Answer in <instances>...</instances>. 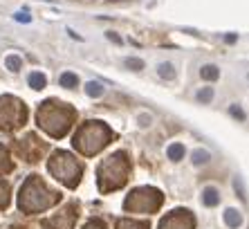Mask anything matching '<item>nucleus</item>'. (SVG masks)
<instances>
[{"label":"nucleus","instance_id":"9","mask_svg":"<svg viewBox=\"0 0 249 229\" xmlns=\"http://www.w3.org/2000/svg\"><path fill=\"white\" fill-rule=\"evenodd\" d=\"M76 220V211H74V205L63 209V211H58L56 216H52L50 220L43 223V229H72Z\"/></svg>","mask_w":249,"mask_h":229},{"label":"nucleus","instance_id":"15","mask_svg":"<svg viewBox=\"0 0 249 229\" xmlns=\"http://www.w3.org/2000/svg\"><path fill=\"white\" fill-rule=\"evenodd\" d=\"M47 79L45 75H41V72H34V75H29V86L34 88V90H41V88H45Z\"/></svg>","mask_w":249,"mask_h":229},{"label":"nucleus","instance_id":"20","mask_svg":"<svg viewBox=\"0 0 249 229\" xmlns=\"http://www.w3.org/2000/svg\"><path fill=\"white\" fill-rule=\"evenodd\" d=\"M76 83H79L76 75H72V72H65V75H61V86H63V88H74Z\"/></svg>","mask_w":249,"mask_h":229},{"label":"nucleus","instance_id":"10","mask_svg":"<svg viewBox=\"0 0 249 229\" xmlns=\"http://www.w3.org/2000/svg\"><path fill=\"white\" fill-rule=\"evenodd\" d=\"M18 151L23 153V157H25L27 162H36L38 157H41L43 151H45V144H43L41 139L36 137V135H27L23 142L18 144Z\"/></svg>","mask_w":249,"mask_h":229},{"label":"nucleus","instance_id":"28","mask_svg":"<svg viewBox=\"0 0 249 229\" xmlns=\"http://www.w3.org/2000/svg\"><path fill=\"white\" fill-rule=\"evenodd\" d=\"M16 20H20V23H29V16L20 12V14H16Z\"/></svg>","mask_w":249,"mask_h":229},{"label":"nucleus","instance_id":"19","mask_svg":"<svg viewBox=\"0 0 249 229\" xmlns=\"http://www.w3.org/2000/svg\"><path fill=\"white\" fill-rule=\"evenodd\" d=\"M86 92L90 95V97H101V95H104V86L97 83V81H90V83L86 86Z\"/></svg>","mask_w":249,"mask_h":229},{"label":"nucleus","instance_id":"13","mask_svg":"<svg viewBox=\"0 0 249 229\" xmlns=\"http://www.w3.org/2000/svg\"><path fill=\"white\" fill-rule=\"evenodd\" d=\"M117 229H148V225L130 220V218H122V220H117Z\"/></svg>","mask_w":249,"mask_h":229},{"label":"nucleus","instance_id":"2","mask_svg":"<svg viewBox=\"0 0 249 229\" xmlns=\"http://www.w3.org/2000/svg\"><path fill=\"white\" fill-rule=\"evenodd\" d=\"M72 119H74V110L56 101H45L38 108V126L52 137H63L72 126Z\"/></svg>","mask_w":249,"mask_h":229},{"label":"nucleus","instance_id":"4","mask_svg":"<svg viewBox=\"0 0 249 229\" xmlns=\"http://www.w3.org/2000/svg\"><path fill=\"white\" fill-rule=\"evenodd\" d=\"M112 139V131L101 121H90L86 126L79 128V133L74 135V149L83 155H94L104 149L106 144Z\"/></svg>","mask_w":249,"mask_h":229},{"label":"nucleus","instance_id":"29","mask_svg":"<svg viewBox=\"0 0 249 229\" xmlns=\"http://www.w3.org/2000/svg\"><path fill=\"white\" fill-rule=\"evenodd\" d=\"M7 229H23V227H7Z\"/></svg>","mask_w":249,"mask_h":229},{"label":"nucleus","instance_id":"6","mask_svg":"<svg viewBox=\"0 0 249 229\" xmlns=\"http://www.w3.org/2000/svg\"><path fill=\"white\" fill-rule=\"evenodd\" d=\"M160 205H162V193L157 189H151V187H142L128 195L124 202V209L135 213H155Z\"/></svg>","mask_w":249,"mask_h":229},{"label":"nucleus","instance_id":"18","mask_svg":"<svg viewBox=\"0 0 249 229\" xmlns=\"http://www.w3.org/2000/svg\"><path fill=\"white\" fill-rule=\"evenodd\" d=\"M9 184L7 182H0V209H5L7 205H9V198H12V195H9Z\"/></svg>","mask_w":249,"mask_h":229},{"label":"nucleus","instance_id":"5","mask_svg":"<svg viewBox=\"0 0 249 229\" xmlns=\"http://www.w3.org/2000/svg\"><path fill=\"white\" fill-rule=\"evenodd\" d=\"M47 169L58 182H63L70 189H74L81 180V164L76 162V157H72L65 151H56L47 162Z\"/></svg>","mask_w":249,"mask_h":229},{"label":"nucleus","instance_id":"3","mask_svg":"<svg viewBox=\"0 0 249 229\" xmlns=\"http://www.w3.org/2000/svg\"><path fill=\"white\" fill-rule=\"evenodd\" d=\"M128 171H130V164H128V157L124 153H115L110 157H106L99 166V189L104 193L122 189L128 180Z\"/></svg>","mask_w":249,"mask_h":229},{"label":"nucleus","instance_id":"14","mask_svg":"<svg viewBox=\"0 0 249 229\" xmlns=\"http://www.w3.org/2000/svg\"><path fill=\"white\" fill-rule=\"evenodd\" d=\"M14 169L12 160H9V153H7L5 146H0V173H9Z\"/></svg>","mask_w":249,"mask_h":229},{"label":"nucleus","instance_id":"11","mask_svg":"<svg viewBox=\"0 0 249 229\" xmlns=\"http://www.w3.org/2000/svg\"><path fill=\"white\" fill-rule=\"evenodd\" d=\"M225 223L229 225V227L238 229L240 225H243V216H240L236 209H227V211H225Z\"/></svg>","mask_w":249,"mask_h":229},{"label":"nucleus","instance_id":"7","mask_svg":"<svg viewBox=\"0 0 249 229\" xmlns=\"http://www.w3.org/2000/svg\"><path fill=\"white\" fill-rule=\"evenodd\" d=\"M25 106L14 97L0 99V128L2 131H14L20 124H25Z\"/></svg>","mask_w":249,"mask_h":229},{"label":"nucleus","instance_id":"24","mask_svg":"<svg viewBox=\"0 0 249 229\" xmlns=\"http://www.w3.org/2000/svg\"><path fill=\"white\" fill-rule=\"evenodd\" d=\"M197 99H200L202 103H209L211 99H213V90H211V88H204V90L197 92Z\"/></svg>","mask_w":249,"mask_h":229},{"label":"nucleus","instance_id":"27","mask_svg":"<svg viewBox=\"0 0 249 229\" xmlns=\"http://www.w3.org/2000/svg\"><path fill=\"white\" fill-rule=\"evenodd\" d=\"M229 113H231L233 117H238V119H245V113L238 108V106H231V108H229Z\"/></svg>","mask_w":249,"mask_h":229},{"label":"nucleus","instance_id":"25","mask_svg":"<svg viewBox=\"0 0 249 229\" xmlns=\"http://www.w3.org/2000/svg\"><path fill=\"white\" fill-rule=\"evenodd\" d=\"M126 63H128V68H133V70H142V68H144V61H142V58H128Z\"/></svg>","mask_w":249,"mask_h":229},{"label":"nucleus","instance_id":"23","mask_svg":"<svg viewBox=\"0 0 249 229\" xmlns=\"http://www.w3.org/2000/svg\"><path fill=\"white\" fill-rule=\"evenodd\" d=\"M20 63H23L20 57H7V68L12 70V72H18V70H20Z\"/></svg>","mask_w":249,"mask_h":229},{"label":"nucleus","instance_id":"26","mask_svg":"<svg viewBox=\"0 0 249 229\" xmlns=\"http://www.w3.org/2000/svg\"><path fill=\"white\" fill-rule=\"evenodd\" d=\"M83 229H106V225L101 223V220H99V218H94V220H90V223L86 225V227Z\"/></svg>","mask_w":249,"mask_h":229},{"label":"nucleus","instance_id":"21","mask_svg":"<svg viewBox=\"0 0 249 229\" xmlns=\"http://www.w3.org/2000/svg\"><path fill=\"white\" fill-rule=\"evenodd\" d=\"M157 72H160V76H162V79H175V70H173V65H171V63H162Z\"/></svg>","mask_w":249,"mask_h":229},{"label":"nucleus","instance_id":"22","mask_svg":"<svg viewBox=\"0 0 249 229\" xmlns=\"http://www.w3.org/2000/svg\"><path fill=\"white\" fill-rule=\"evenodd\" d=\"M207 162H209V153H207V151H196V153H193V164H196V166L207 164Z\"/></svg>","mask_w":249,"mask_h":229},{"label":"nucleus","instance_id":"12","mask_svg":"<svg viewBox=\"0 0 249 229\" xmlns=\"http://www.w3.org/2000/svg\"><path fill=\"white\" fill-rule=\"evenodd\" d=\"M202 200H204V205L207 207H215L218 202H220V195H218V191H215L213 187H207L204 193H202Z\"/></svg>","mask_w":249,"mask_h":229},{"label":"nucleus","instance_id":"8","mask_svg":"<svg viewBox=\"0 0 249 229\" xmlns=\"http://www.w3.org/2000/svg\"><path fill=\"white\" fill-rule=\"evenodd\" d=\"M193 225L196 220L186 209H175L160 223V229H193Z\"/></svg>","mask_w":249,"mask_h":229},{"label":"nucleus","instance_id":"1","mask_svg":"<svg viewBox=\"0 0 249 229\" xmlns=\"http://www.w3.org/2000/svg\"><path fill=\"white\" fill-rule=\"evenodd\" d=\"M61 200V195L56 191L47 189L45 182H43L38 175H32V178L25 180L23 189H20V195H18V207L20 211L25 213H38L50 209L52 205Z\"/></svg>","mask_w":249,"mask_h":229},{"label":"nucleus","instance_id":"17","mask_svg":"<svg viewBox=\"0 0 249 229\" xmlns=\"http://www.w3.org/2000/svg\"><path fill=\"white\" fill-rule=\"evenodd\" d=\"M200 75H202V79H207V81H215L220 76V70L215 68V65H204V68L200 70Z\"/></svg>","mask_w":249,"mask_h":229},{"label":"nucleus","instance_id":"16","mask_svg":"<svg viewBox=\"0 0 249 229\" xmlns=\"http://www.w3.org/2000/svg\"><path fill=\"white\" fill-rule=\"evenodd\" d=\"M168 157L173 162H180L182 157H184V146H182V144H171V146H168Z\"/></svg>","mask_w":249,"mask_h":229}]
</instances>
